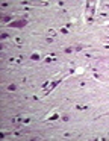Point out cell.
<instances>
[{"label": "cell", "mask_w": 109, "mask_h": 141, "mask_svg": "<svg viewBox=\"0 0 109 141\" xmlns=\"http://www.w3.org/2000/svg\"><path fill=\"white\" fill-rule=\"evenodd\" d=\"M26 24V21H17V23H11V26L12 27H23Z\"/></svg>", "instance_id": "1"}]
</instances>
